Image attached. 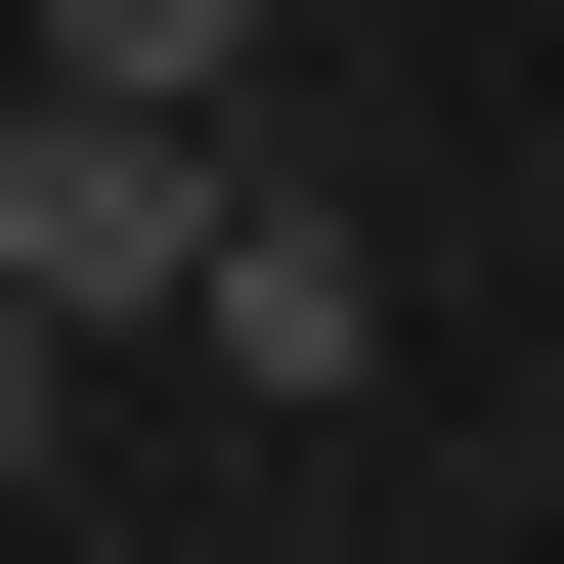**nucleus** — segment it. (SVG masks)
Listing matches in <instances>:
<instances>
[{
	"mask_svg": "<svg viewBox=\"0 0 564 564\" xmlns=\"http://www.w3.org/2000/svg\"><path fill=\"white\" fill-rule=\"evenodd\" d=\"M0 478H87V348H44V304H0Z\"/></svg>",
	"mask_w": 564,
	"mask_h": 564,
	"instance_id": "nucleus-4",
	"label": "nucleus"
},
{
	"mask_svg": "<svg viewBox=\"0 0 564 564\" xmlns=\"http://www.w3.org/2000/svg\"><path fill=\"white\" fill-rule=\"evenodd\" d=\"M174 348H217V391H348V348H391L348 174H261V131H217V261H174Z\"/></svg>",
	"mask_w": 564,
	"mask_h": 564,
	"instance_id": "nucleus-2",
	"label": "nucleus"
},
{
	"mask_svg": "<svg viewBox=\"0 0 564 564\" xmlns=\"http://www.w3.org/2000/svg\"><path fill=\"white\" fill-rule=\"evenodd\" d=\"M174 261H217V131H174V87H0V304H44V348H131Z\"/></svg>",
	"mask_w": 564,
	"mask_h": 564,
	"instance_id": "nucleus-1",
	"label": "nucleus"
},
{
	"mask_svg": "<svg viewBox=\"0 0 564 564\" xmlns=\"http://www.w3.org/2000/svg\"><path fill=\"white\" fill-rule=\"evenodd\" d=\"M44 87H174V131H217V87H261V0H44Z\"/></svg>",
	"mask_w": 564,
	"mask_h": 564,
	"instance_id": "nucleus-3",
	"label": "nucleus"
}]
</instances>
